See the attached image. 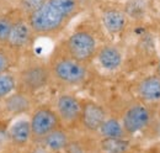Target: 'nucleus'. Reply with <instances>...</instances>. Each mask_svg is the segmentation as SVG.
I'll list each match as a JSON object with an SVG mask.
<instances>
[{"label": "nucleus", "instance_id": "nucleus-1", "mask_svg": "<svg viewBox=\"0 0 160 153\" xmlns=\"http://www.w3.org/2000/svg\"><path fill=\"white\" fill-rule=\"evenodd\" d=\"M80 11V0H44L27 16L36 37H56Z\"/></svg>", "mask_w": 160, "mask_h": 153}, {"label": "nucleus", "instance_id": "nucleus-2", "mask_svg": "<svg viewBox=\"0 0 160 153\" xmlns=\"http://www.w3.org/2000/svg\"><path fill=\"white\" fill-rule=\"evenodd\" d=\"M52 80L64 87L84 84L90 74L89 66L68 56L63 50L54 53L48 61Z\"/></svg>", "mask_w": 160, "mask_h": 153}, {"label": "nucleus", "instance_id": "nucleus-3", "mask_svg": "<svg viewBox=\"0 0 160 153\" xmlns=\"http://www.w3.org/2000/svg\"><path fill=\"white\" fill-rule=\"evenodd\" d=\"M18 90L35 95L46 89L53 80L48 62L40 58H31L22 63L16 72Z\"/></svg>", "mask_w": 160, "mask_h": 153}, {"label": "nucleus", "instance_id": "nucleus-4", "mask_svg": "<svg viewBox=\"0 0 160 153\" xmlns=\"http://www.w3.org/2000/svg\"><path fill=\"white\" fill-rule=\"evenodd\" d=\"M99 50V42L94 34L86 30H80L73 32L65 40L63 45V51L72 58L81 63L89 64Z\"/></svg>", "mask_w": 160, "mask_h": 153}, {"label": "nucleus", "instance_id": "nucleus-5", "mask_svg": "<svg viewBox=\"0 0 160 153\" xmlns=\"http://www.w3.org/2000/svg\"><path fill=\"white\" fill-rule=\"evenodd\" d=\"M121 122L126 135L131 137L149 129L154 122V114L150 105L143 101H137L124 109Z\"/></svg>", "mask_w": 160, "mask_h": 153}, {"label": "nucleus", "instance_id": "nucleus-6", "mask_svg": "<svg viewBox=\"0 0 160 153\" xmlns=\"http://www.w3.org/2000/svg\"><path fill=\"white\" fill-rule=\"evenodd\" d=\"M30 126L32 141H41L49 132L60 127L62 124L54 108L47 104H42L32 110L30 117Z\"/></svg>", "mask_w": 160, "mask_h": 153}, {"label": "nucleus", "instance_id": "nucleus-7", "mask_svg": "<svg viewBox=\"0 0 160 153\" xmlns=\"http://www.w3.org/2000/svg\"><path fill=\"white\" fill-rule=\"evenodd\" d=\"M82 100L70 93H62L56 99L54 110L58 115L60 124L67 130L75 129L80 125Z\"/></svg>", "mask_w": 160, "mask_h": 153}, {"label": "nucleus", "instance_id": "nucleus-8", "mask_svg": "<svg viewBox=\"0 0 160 153\" xmlns=\"http://www.w3.org/2000/svg\"><path fill=\"white\" fill-rule=\"evenodd\" d=\"M35 38L36 35L33 34L27 18L23 15H19L11 26L5 46L9 47L15 53L20 55L27 51L28 48H31Z\"/></svg>", "mask_w": 160, "mask_h": 153}, {"label": "nucleus", "instance_id": "nucleus-9", "mask_svg": "<svg viewBox=\"0 0 160 153\" xmlns=\"http://www.w3.org/2000/svg\"><path fill=\"white\" fill-rule=\"evenodd\" d=\"M106 117L107 113L102 105L94 100H82L79 126L85 132L92 135L98 134L100 126Z\"/></svg>", "mask_w": 160, "mask_h": 153}, {"label": "nucleus", "instance_id": "nucleus-10", "mask_svg": "<svg viewBox=\"0 0 160 153\" xmlns=\"http://www.w3.org/2000/svg\"><path fill=\"white\" fill-rule=\"evenodd\" d=\"M33 109V95L18 89L2 100V110L10 117H21L32 113Z\"/></svg>", "mask_w": 160, "mask_h": 153}, {"label": "nucleus", "instance_id": "nucleus-11", "mask_svg": "<svg viewBox=\"0 0 160 153\" xmlns=\"http://www.w3.org/2000/svg\"><path fill=\"white\" fill-rule=\"evenodd\" d=\"M8 141L14 148L18 150L27 148L32 142L30 120L22 116L16 119L8 129Z\"/></svg>", "mask_w": 160, "mask_h": 153}, {"label": "nucleus", "instance_id": "nucleus-12", "mask_svg": "<svg viewBox=\"0 0 160 153\" xmlns=\"http://www.w3.org/2000/svg\"><path fill=\"white\" fill-rule=\"evenodd\" d=\"M136 93L140 101L152 105L160 103V76L158 74L144 76L137 83Z\"/></svg>", "mask_w": 160, "mask_h": 153}, {"label": "nucleus", "instance_id": "nucleus-13", "mask_svg": "<svg viewBox=\"0 0 160 153\" xmlns=\"http://www.w3.org/2000/svg\"><path fill=\"white\" fill-rule=\"evenodd\" d=\"M95 58L98 59L101 68L108 72L120 69L123 63V53L115 45H103L99 47Z\"/></svg>", "mask_w": 160, "mask_h": 153}, {"label": "nucleus", "instance_id": "nucleus-14", "mask_svg": "<svg viewBox=\"0 0 160 153\" xmlns=\"http://www.w3.org/2000/svg\"><path fill=\"white\" fill-rule=\"evenodd\" d=\"M101 21H102V25L108 34L118 35L126 29L128 18H127V14L124 11H122L120 9H116V8H110L102 13Z\"/></svg>", "mask_w": 160, "mask_h": 153}, {"label": "nucleus", "instance_id": "nucleus-15", "mask_svg": "<svg viewBox=\"0 0 160 153\" xmlns=\"http://www.w3.org/2000/svg\"><path fill=\"white\" fill-rule=\"evenodd\" d=\"M72 140L73 138L69 134V131L65 127L60 126L58 129L53 130L52 132H49L41 141L53 153H60L65 151V148L68 147V145L70 143Z\"/></svg>", "mask_w": 160, "mask_h": 153}, {"label": "nucleus", "instance_id": "nucleus-16", "mask_svg": "<svg viewBox=\"0 0 160 153\" xmlns=\"http://www.w3.org/2000/svg\"><path fill=\"white\" fill-rule=\"evenodd\" d=\"M98 134L100 135L101 138H122V137H128L124 129L122 126L121 119L115 116H107L105 121L100 126Z\"/></svg>", "mask_w": 160, "mask_h": 153}, {"label": "nucleus", "instance_id": "nucleus-17", "mask_svg": "<svg viewBox=\"0 0 160 153\" xmlns=\"http://www.w3.org/2000/svg\"><path fill=\"white\" fill-rule=\"evenodd\" d=\"M102 153H129L132 143L128 137L122 138H101L99 142Z\"/></svg>", "mask_w": 160, "mask_h": 153}, {"label": "nucleus", "instance_id": "nucleus-18", "mask_svg": "<svg viewBox=\"0 0 160 153\" xmlns=\"http://www.w3.org/2000/svg\"><path fill=\"white\" fill-rule=\"evenodd\" d=\"M16 89H18L16 73L9 71L0 74V101H2L5 98L12 94Z\"/></svg>", "mask_w": 160, "mask_h": 153}, {"label": "nucleus", "instance_id": "nucleus-19", "mask_svg": "<svg viewBox=\"0 0 160 153\" xmlns=\"http://www.w3.org/2000/svg\"><path fill=\"white\" fill-rule=\"evenodd\" d=\"M21 15L18 10L12 11V13H5V14H0V45H5L6 40L9 36V32L11 30V26L14 24V21L16 18Z\"/></svg>", "mask_w": 160, "mask_h": 153}, {"label": "nucleus", "instance_id": "nucleus-20", "mask_svg": "<svg viewBox=\"0 0 160 153\" xmlns=\"http://www.w3.org/2000/svg\"><path fill=\"white\" fill-rule=\"evenodd\" d=\"M18 57H19L18 53L11 51L5 45H0V74L9 72L15 64V61Z\"/></svg>", "mask_w": 160, "mask_h": 153}, {"label": "nucleus", "instance_id": "nucleus-21", "mask_svg": "<svg viewBox=\"0 0 160 153\" xmlns=\"http://www.w3.org/2000/svg\"><path fill=\"white\" fill-rule=\"evenodd\" d=\"M43 3L44 0H15V10L27 18L30 14L37 10Z\"/></svg>", "mask_w": 160, "mask_h": 153}, {"label": "nucleus", "instance_id": "nucleus-22", "mask_svg": "<svg viewBox=\"0 0 160 153\" xmlns=\"http://www.w3.org/2000/svg\"><path fill=\"white\" fill-rule=\"evenodd\" d=\"M65 153H89L88 148L85 145H82L80 141L72 140L70 143L68 145V147L65 148Z\"/></svg>", "mask_w": 160, "mask_h": 153}, {"label": "nucleus", "instance_id": "nucleus-23", "mask_svg": "<svg viewBox=\"0 0 160 153\" xmlns=\"http://www.w3.org/2000/svg\"><path fill=\"white\" fill-rule=\"evenodd\" d=\"M27 150V153H53L42 141H32Z\"/></svg>", "mask_w": 160, "mask_h": 153}, {"label": "nucleus", "instance_id": "nucleus-24", "mask_svg": "<svg viewBox=\"0 0 160 153\" xmlns=\"http://www.w3.org/2000/svg\"><path fill=\"white\" fill-rule=\"evenodd\" d=\"M158 76H160V59H159V63H158Z\"/></svg>", "mask_w": 160, "mask_h": 153}]
</instances>
